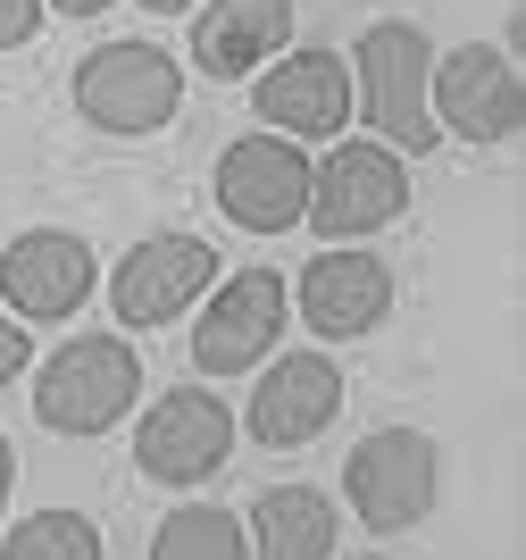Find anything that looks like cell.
<instances>
[{"mask_svg": "<svg viewBox=\"0 0 526 560\" xmlns=\"http://www.w3.org/2000/svg\"><path fill=\"white\" fill-rule=\"evenodd\" d=\"M343 68H351V109H367L385 151H435V109H426L435 43L410 18H376Z\"/></svg>", "mask_w": 526, "mask_h": 560, "instance_id": "6da1fadb", "label": "cell"}, {"mask_svg": "<svg viewBox=\"0 0 526 560\" xmlns=\"http://www.w3.org/2000/svg\"><path fill=\"white\" fill-rule=\"evenodd\" d=\"M142 401V351L126 335H68L34 369V419L50 435H109Z\"/></svg>", "mask_w": 526, "mask_h": 560, "instance_id": "7a4b0ae2", "label": "cell"}, {"mask_svg": "<svg viewBox=\"0 0 526 560\" xmlns=\"http://www.w3.org/2000/svg\"><path fill=\"white\" fill-rule=\"evenodd\" d=\"M435 493H443V452H435L426 427H376L343 460V502L360 511L367 536L418 527V518L435 511Z\"/></svg>", "mask_w": 526, "mask_h": 560, "instance_id": "3957f363", "label": "cell"}, {"mask_svg": "<svg viewBox=\"0 0 526 560\" xmlns=\"http://www.w3.org/2000/svg\"><path fill=\"white\" fill-rule=\"evenodd\" d=\"M410 210V167L385 142H335L318 167H309V210L301 226H318V243H367L385 234L393 218Z\"/></svg>", "mask_w": 526, "mask_h": 560, "instance_id": "277c9868", "label": "cell"}, {"mask_svg": "<svg viewBox=\"0 0 526 560\" xmlns=\"http://www.w3.org/2000/svg\"><path fill=\"white\" fill-rule=\"evenodd\" d=\"M75 109L101 135H160L184 109V68L160 43H101L75 59Z\"/></svg>", "mask_w": 526, "mask_h": 560, "instance_id": "5b68a950", "label": "cell"}, {"mask_svg": "<svg viewBox=\"0 0 526 560\" xmlns=\"http://www.w3.org/2000/svg\"><path fill=\"white\" fill-rule=\"evenodd\" d=\"M426 109H435V135L493 151V142H518V126H526V75L510 68L502 43H459L426 75Z\"/></svg>", "mask_w": 526, "mask_h": 560, "instance_id": "8992f818", "label": "cell"}, {"mask_svg": "<svg viewBox=\"0 0 526 560\" xmlns=\"http://www.w3.org/2000/svg\"><path fill=\"white\" fill-rule=\"evenodd\" d=\"M293 318V284L276 268H234L201 293V318H192V369L201 376H243L259 369V351H276Z\"/></svg>", "mask_w": 526, "mask_h": 560, "instance_id": "52a82bcc", "label": "cell"}, {"mask_svg": "<svg viewBox=\"0 0 526 560\" xmlns=\"http://www.w3.org/2000/svg\"><path fill=\"white\" fill-rule=\"evenodd\" d=\"M234 452V410L209 385H176L151 401V419H135V468L151 486H209Z\"/></svg>", "mask_w": 526, "mask_h": 560, "instance_id": "ba28073f", "label": "cell"}, {"mask_svg": "<svg viewBox=\"0 0 526 560\" xmlns=\"http://www.w3.org/2000/svg\"><path fill=\"white\" fill-rule=\"evenodd\" d=\"M209 284H218V252L201 234H142L109 268V310L117 327H176Z\"/></svg>", "mask_w": 526, "mask_h": 560, "instance_id": "9c48e42d", "label": "cell"}, {"mask_svg": "<svg viewBox=\"0 0 526 560\" xmlns=\"http://www.w3.org/2000/svg\"><path fill=\"white\" fill-rule=\"evenodd\" d=\"M218 210L243 234H284L309 210V151L284 135H243L218 151Z\"/></svg>", "mask_w": 526, "mask_h": 560, "instance_id": "30bf717a", "label": "cell"}, {"mask_svg": "<svg viewBox=\"0 0 526 560\" xmlns=\"http://www.w3.org/2000/svg\"><path fill=\"white\" fill-rule=\"evenodd\" d=\"M284 284L301 293V318H309L318 343H360V335H376L393 318V268L376 252H360V243H326Z\"/></svg>", "mask_w": 526, "mask_h": 560, "instance_id": "8fae6325", "label": "cell"}, {"mask_svg": "<svg viewBox=\"0 0 526 560\" xmlns=\"http://www.w3.org/2000/svg\"><path fill=\"white\" fill-rule=\"evenodd\" d=\"M335 410H343V369H335V351H284V360L259 369L243 427H252V444H268V452H301V444H318L326 427H335Z\"/></svg>", "mask_w": 526, "mask_h": 560, "instance_id": "7c38bea8", "label": "cell"}, {"mask_svg": "<svg viewBox=\"0 0 526 560\" xmlns=\"http://www.w3.org/2000/svg\"><path fill=\"white\" fill-rule=\"evenodd\" d=\"M92 284H101V268H92L84 234L34 226V234H17V243L0 252V302H9V318L59 327V318H75V310L92 302Z\"/></svg>", "mask_w": 526, "mask_h": 560, "instance_id": "4fadbf2b", "label": "cell"}, {"mask_svg": "<svg viewBox=\"0 0 526 560\" xmlns=\"http://www.w3.org/2000/svg\"><path fill=\"white\" fill-rule=\"evenodd\" d=\"M259 101V126L284 142H335L351 126V68L335 59V50H284V59H268L252 84Z\"/></svg>", "mask_w": 526, "mask_h": 560, "instance_id": "5bb4252c", "label": "cell"}, {"mask_svg": "<svg viewBox=\"0 0 526 560\" xmlns=\"http://www.w3.org/2000/svg\"><path fill=\"white\" fill-rule=\"evenodd\" d=\"M293 43V0H209L192 18V68L218 84H243Z\"/></svg>", "mask_w": 526, "mask_h": 560, "instance_id": "9a60e30c", "label": "cell"}, {"mask_svg": "<svg viewBox=\"0 0 526 560\" xmlns=\"http://www.w3.org/2000/svg\"><path fill=\"white\" fill-rule=\"evenodd\" d=\"M243 536H252V560H326L343 536V511L318 486H268L243 518Z\"/></svg>", "mask_w": 526, "mask_h": 560, "instance_id": "2e32d148", "label": "cell"}, {"mask_svg": "<svg viewBox=\"0 0 526 560\" xmlns=\"http://www.w3.org/2000/svg\"><path fill=\"white\" fill-rule=\"evenodd\" d=\"M151 560H252V536L226 502H176L151 527Z\"/></svg>", "mask_w": 526, "mask_h": 560, "instance_id": "e0dca14e", "label": "cell"}, {"mask_svg": "<svg viewBox=\"0 0 526 560\" xmlns=\"http://www.w3.org/2000/svg\"><path fill=\"white\" fill-rule=\"evenodd\" d=\"M0 560H101V527L84 511H34L0 536Z\"/></svg>", "mask_w": 526, "mask_h": 560, "instance_id": "ac0fdd59", "label": "cell"}, {"mask_svg": "<svg viewBox=\"0 0 526 560\" xmlns=\"http://www.w3.org/2000/svg\"><path fill=\"white\" fill-rule=\"evenodd\" d=\"M43 34V0H0V50H17Z\"/></svg>", "mask_w": 526, "mask_h": 560, "instance_id": "d6986e66", "label": "cell"}, {"mask_svg": "<svg viewBox=\"0 0 526 560\" xmlns=\"http://www.w3.org/2000/svg\"><path fill=\"white\" fill-rule=\"evenodd\" d=\"M25 351H34V343H25V327L0 310V385H17V376H25Z\"/></svg>", "mask_w": 526, "mask_h": 560, "instance_id": "ffe728a7", "label": "cell"}, {"mask_svg": "<svg viewBox=\"0 0 526 560\" xmlns=\"http://www.w3.org/2000/svg\"><path fill=\"white\" fill-rule=\"evenodd\" d=\"M9 486H17V452H9V435H0V502H9Z\"/></svg>", "mask_w": 526, "mask_h": 560, "instance_id": "44dd1931", "label": "cell"}, {"mask_svg": "<svg viewBox=\"0 0 526 560\" xmlns=\"http://www.w3.org/2000/svg\"><path fill=\"white\" fill-rule=\"evenodd\" d=\"M50 9H59V18H101L109 0H50Z\"/></svg>", "mask_w": 526, "mask_h": 560, "instance_id": "7402d4cb", "label": "cell"}, {"mask_svg": "<svg viewBox=\"0 0 526 560\" xmlns=\"http://www.w3.org/2000/svg\"><path fill=\"white\" fill-rule=\"evenodd\" d=\"M142 9H160V18H167V9H192V0H142Z\"/></svg>", "mask_w": 526, "mask_h": 560, "instance_id": "603a6c76", "label": "cell"}, {"mask_svg": "<svg viewBox=\"0 0 526 560\" xmlns=\"http://www.w3.org/2000/svg\"><path fill=\"white\" fill-rule=\"evenodd\" d=\"M351 560H385V552H351Z\"/></svg>", "mask_w": 526, "mask_h": 560, "instance_id": "cb8c5ba5", "label": "cell"}]
</instances>
